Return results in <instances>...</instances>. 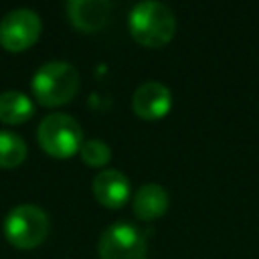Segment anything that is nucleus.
Segmentation results:
<instances>
[{
	"label": "nucleus",
	"mask_w": 259,
	"mask_h": 259,
	"mask_svg": "<svg viewBox=\"0 0 259 259\" xmlns=\"http://www.w3.org/2000/svg\"><path fill=\"white\" fill-rule=\"evenodd\" d=\"M130 180L119 170H103L93 178V194L107 208H119L130 198Z\"/></svg>",
	"instance_id": "8"
},
{
	"label": "nucleus",
	"mask_w": 259,
	"mask_h": 259,
	"mask_svg": "<svg viewBox=\"0 0 259 259\" xmlns=\"http://www.w3.org/2000/svg\"><path fill=\"white\" fill-rule=\"evenodd\" d=\"M127 26L132 36L140 45L158 49L172 40L176 32V18L166 4L156 0H146V2H138L132 8L127 16Z\"/></svg>",
	"instance_id": "1"
},
{
	"label": "nucleus",
	"mask_w": 259,
	"mask_h": 259,
	"mask_svg": "<svg viewBox=\"0 0 259 259\" xmlns=\"http://www.w3.org/2000/svg\"><path fill=\"white\" fill-rule=\"evenodd\" d=\"M168 204H170L168 190L160 184L140 186V190L134 194V200H132L134 214L142 221H154V219L162 217L168 210Z\"/></svg>",
	"instance_id": "10"
},
{
	"label": "nucleus",
	"mask_w": 259,
	"mask_h": 259,
	"mask_svg": "<svg viewBox=\"0 0 259 259\" xmlns=\"http://www.w3.org/2000/svg\"><path fill=\"white\" fill-rule=\"evenodd\" d=\"M40 16L30 8H14L0 20V45L6 51H24L40 34Z\"/></svg>",
	"instance_id": "6"
},
{
	"label": "nucleus",
	"mask_w": 259,
	"mask_h": 259,
	"mask_svg": "<svg viewBox=\"0 0 259 259\" xmlns=\"http://www.w3.org/2000/svg\"><path fill=\"white\" fill-rule=\"evenodd\" d=\"M97 251L101 259H146L148 245L136 225L113 223L101 233Z\"/></svg>",
	"instance_id": "5"
},
{
	"label": "nucleus",
	"mask_w": 259,
	"mask_h": 259,
	"mask_svg": "<svg viewBox=\"0 0 259 259\" xmlns=\"http://www.w3.org/2000/svg\"><path fill=\"white\" fill-rule=\"evenodd\" d=\"M26 158V144L24 140L8 130H0V168H14L20 166Z\"/></svg>",
	"instance_id": "12"
},
{
	"label": "nucleus",
	"mask_w": 259,
	"mask_h": 259,
	"mask_svg": "<svg viewBox=\"0 0 259 259\" xmlns=\"http://www.w3.org/2000/svg\"><path fill=\"white\" fill-rule=\"evenodd\" d=\"M40 148L55 158L73 156L83 144V130L67 113H49L42 117L36 130Z\"/></svg>",
	"instance_id": "4"
},
{
	"label": "nucleus",
	"mask_w": 259,
	"mask_h": 259,
	"mask_svg": "<svg viewBox=\"0 0 259 259\" xmlns=\"http://www.w3.org/2000/svg\"><path fill=\"white\" fill-rule=\"evenodd\" d=\"M111 12L107 0H71L67 2L69 20L83 32H95L105 26Z\"/></svg>",
	"instance_id": "9"
},
{
	"label": "nucleus",
	"mask_w": 259,
	"mask_h": 259,
	"mask_svg": "<svg viewBox=\"0 0 259 259\" xmlns=\"http://www.w3.org/2000/svg\"><path fill=\"white\" fill-rule=\"evenodd\" d=\"M77 89L79 71L67 61H49L32 77V93L47 107L71 101Z\"/></svg>",
	"instance_id": "2"
},
{
	"label": "nucleus",
	"mask_w": 259,
	"mask_h": 259,
	"mask_svg": "<svg viewBox=\"0 0 259 259\" xmlns=\"http://www.w3.org/2000/svg\"><path fill=\"white\" fill-rule=\"evenodd\" d=\"M132 107L142 119H160L172 107V93L158 81H146L134 91Z\"/></svg>",
	"instance_id": "7"
},
{
	"label": "nucleus",
	"mask_w": 259,
	"mask_h": 259,
	"mask_svg": "<svg viewBox=\"0 0 259 259\" xmlns=\"http://www.w3.org/2000/svg\"><path fill=\"white\" fill-rule=\"evenodd\" d=\"M79 152H81L83 162L89 164V166H103V164H107L109 158H111L109 146H107L103 140H97V138L85 140V142L81 144Z\"/></svg>",
	"instance_id": "13"
},
{
	"label": "nucleus",
	"mask_w": 259,
	"mask_h": 259,
	"mask_svg": "<svg viewBox=\"0 0 259 259\" xmlns=\"http://www.w3.org/2000/svg\"><path fill=\"white\" fill-rule=\"evenodd\" d=\"M34 113V103L20 91L0 93V119L6 123H22Z\"/></svg>",
	"instance_id": "11"
},
{
	"label": "nucleus",
	"mask_w": 259,
	"mask_h": 259,
	"mask_svg": "<svg viewBox=\"0 0 259 259\" xmlns=\"http://www.w3.org/2000/svg\"><path fill=\"white\" fill-rule=\"evenodd\" d=\"M49 217L36 204H18L4 219V237L18 249H32L49 235Z\"/></svg>",
	"instance_id": "3"
}]
</instances>
